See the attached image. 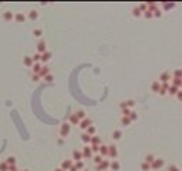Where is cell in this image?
Segmentation results:
<instances>
[{
    "instance_id": "obj_1",
    "label": "cell",
    "mask_w": 182,
    "mask_h": 171,
    "mask_svg": "<svg viewBox=\"0 0 182 171\" xmlns=\"http://www.w3.org/2000/svg\"><path fill=\"white\" fill-rule=\"evenodd\" d=\"M171 80H172V74L169 73V71H164V73L159 76V83L161 84H164V83H169L171 84Z\"/></svg>"
},
{
    "instance_id": "obj_2",
    "label": "cell",
    "mask_w": 182,
    "mask_h": 171,
    "mask_svg": "<svg viewBox=\"0 0 182 171\" xmlns=\"http://www.w3.org/2000/svg\"><path fill=\"white\" fill-rule=\"evenodd\" d=\"M70 131H71V126H70L68 123L61 124V127H60V135L61 137H67V135L70 134Z\"/></svg>"
},
{
    "instance_id": "obj_3",
    "label": "cell",
    "mask_w": 182,
    "mask_h": 171,
    "mask_svg": "<svg viewBox=\"0 0 182 171\" xmlns=\"http://www.w3.org/2000/svg\"><path fill=\"white\" fill-rule=\"evenodd\" d=\"M108 157L112 158V160H115L118 157V150L115 146H108Z\"/></svg>"
},
{
    "instance_id": "obj_4",
    "label": "cell",
    "mask_w": 182,
    "mask_h": 171,
    "mask_svg": "<svg viewBox=\"0 0 182 171\" xmlns=\"http://www.w3.org/2000/svg\"><path fill=\"white\" fill-rule=\"evenodd\" d=\"M162 165H164V160H162V158H155L154 163L151 164V168H154V170H159Z\"/></svg>"
},
{
    "instance_id": "obj_5",
    "label": "cell",
    "mask_w": 182,
    "mask_h": 171,
    "mask_svg": "<svg viewBox=\"0 0 182 171\" xmlns=\"http://www.w3.org/2000/svg\"><path fill=\"white\" fill-rule=\"evenodd\" d=\"M81 153H82V157H84V158H91V157H93V151H91V147L90 146L84 147V148L81 150Z\"/></svg>"
},
{
    "instance_id": "obj_6",
    "label": "cell",
    "mask_w": 182,
    "mask_h": 171,
    "mask_svg": "<svg viewBox=\"0 0 182 171\" xmlns=\"http://www.w3.org/2000/svg\"><path fill=\"white\" fill-rule=\"evenodd\" d=\"M78 124H80V128H82V130H87V128L91 126V120L86 117V118H84V120H81Z\"/></svg>"
},
{
    "instance_id": "obj_7",
    "label": "cell",
    "mask_w": 182,
    "mask_h": 171,
    "mask_svg": "<svg viewBox=\"0 0 182 171\" xmlns=\"http://www.w3.org/2000/svg\"><path fill=\"white\" fill-rule=\"evenodd\" d=\"M47 49H46V43L44 41H40L39 44H37V53L39 54H43V53H46Z\"/></svg>"
},
{
    "instance_id": "obj_8",
    "label": "cell",
    "mask_w": 182,
    "mask_h": 171,
    "mask_svg": "<svg viewBox=\"0 0 182 171\" xmlns=\"http://www.w3.org/2000/svg\"><path fill=\"white\" fill-rule=\"evenodd\" d=\"M98 154H100L101 157H107V156H108V146H104V144H101Z\"/></svg>"
},
{
    "instance_id": "obj_9",
    "label": "cell",
    "mask_w": 182,
    "mask_h": 171,
    "mask_svg": "<svg viewBox=\"0 0 182 171\" xmlns=\"http://www.w3.org/2000/svg\"><path fill=\"white\" fill-rule=\"evenodd\" d=\"M171 86H174V87H176V88H179V90H181L182 79H174V77H172V80H171Z\"/></svg>"
},
{
    "instance_id": "obj_10",
    "label": "cell",
    "mask_w": 182,
    "mask_h": 171,
    "mask_svg": "<svg viewBox=\"0 0 182 171\" xmlns=\"http://www.w3.org/2000/svg\"><path fill=\"white\" fill-rule=\"evenodd\" d=\"M108 167H110V161H108V160H103L98 165H97L98 170H105V168H108Z\"/></svg>"
},
{
    "instance_id": "obj_11",
    "label": "cell",
    "mask_w": 182,
    "mask_h": 171,
    "mask_svg": "<svg viewBox=\"0 0 182 171\" xmlns=\"http://www.w3.org/2000/svg\"><path fill=\"white\" fill-rule=\"evenodd\" d=\"M48 71H50V70H48V67H47V66H41V70H40L39 76H40V77H46L47 74H48Z\"/></svg>"
},
{
    "instance_id": "obj_12",
    "label": "cell",
    "mask_w": 182,
    "mask_h": 171,
    "mask_svg": "<svg viewBox=\"0 0 182 171\" xmlns=\"http://www.w3.org/2000/svg\"><path fill=\"white\" fill-rule=\"evenodd\" d=\"M50 58H51V53H50V51H46V53H43V54H41V60H40V61L46 63V61H48Z\"/></svg>"
},
{
    "instance_id": "obj_13",
    "label": "cell",
    "mask_w": 182,
    "mask_h": 171,
    "mask_svg": "<svg viewBox=\"0 0 182 171\" xmlns=\"http://www.w3.org/2000/svg\"><path fill=\"white\" fill-rule=\"evenodd\" d=\"M73 158H74V160H77V161L82 160V153H81V151H78V150L73 151Z\"/></svg>"
},
{
    "instance_id": "obj_14",
    "label": "cell",
    "mask_w": 182,
    "mask_h": 171,
    "mask_svg": "<svg viewBox=\"0 0 182 171\" xmlns=\"http://www.w3.org/2000/svg\"><path fill=\"white\" fill-rule=\"evenodd\" d=\"M151 88H152V91H155V93H158L159 91V88H161V83L159 81H154L152 84H151Z\"/></svg>"
},
{
    "instance_id": "obj_15",
    "label": "cell",
    "mask_w": 182,
    "mask_h": 171,
    "mask_svg": "<svg viewBox=\"0 0 182 171\" xmlns=\"http://www.w3.org/2000/svg\"><path fill=\"white\" fill-rule=\"evenodd\" d=\"M71 167H73V163L70 160H65L64 163H63V165H61V170H70Z\"/></svg>"
},
{
    "instance_id": "obj_16",
    "label": "cell",
    "mask_w": 182,
    "mask_h": 171,
    "mask_svg": "<svg viewBox=\"0 0 182 171\" xmlns=\"http://www.w3.org/2000/svg\"><path fill=\"white\" fill-rule=\"evenodd\" d=\"M86 131H87L86 134H88L90 137H94V135H95V131H97V130H95V127H94V126H90V127L87 128Z\"/></svg>"
},
{
    "instance_id": "obj_17",
    "label": "cell",
    "mask_w": 182,
    "mask_h": 171,
    "mask_svg": "<svg viewBox=\"0 0 182 171\" xmlns=\"http://www.w3.org/2000/svg\"><path fill=\"white\" fill-rule=\"evenodd\" d=\"M78 123H80V120L75 117V114H71V116H70V118H68V124L71 126V124H78Z\"/></svg>"
},
{
    "instance_id": "obj_18",
    "label": "cell",
    "mask_w": 182,
    "mask_h": 171,
    "mask_svg": "<svg viewBox=\"0 0 182 171\" xmlns=\"http://www.w3.org/2000/svg\"><path fill=\"white\" fill-rule=\"evenodd\" d=\"M91 146H101V140L97 137V135H94V137H91V143H90Z\"/></svg>"
},
{
    "instance_id": "obj_19",
    "label": "cell",
    "mask_w": 182,
    "mask_h": 171,
    "mask_svg": "<svg viewBox=\"0 0 182 171\" xmlns=\"http://www.w3.org/2000/svg\"><path fill=\"white\" fill-rule=\"evenodd\" d=\"M178 91H179V88L174 87V86H169V88H168V94H169V96H176Z\"/></svg>"
},
{
    "instance_id": "obj_20",
    "label": "cell",
    "mask_w": 182,
    "mask_h": 171,
    "mask_svg": "<svg viewBox=\"0 0 182 171\" xmlns=\"http://www.w3.org/2000/svg\"><path fill=\"white\" fill-rule=\"evenodd\" d=\"M81 141L84 143V144H90V143H91V137H90L88 134H86V133H84V134L81 135Z\"/></svg>"
},
{
    "instance_id": "obj_21",
    "label": "cell",
    "mask_w": 182,
    "mask_h": 171,
    "mask_svg": "<svg viewBox=\"0 0 182 171\" xmlns=\"http://www.w3.org/2000/svg\"><path fill=\"white\" fill-rule=\"evenodd\" d=\"M172 77H174V79H182V69L175 70L174 73H172Z\"/></svg>"
},
{
    "instance_id": "obj_22",
    "label": "cell",
    "mask_w": 182,
    "mask_h": 171,
    "mask_svg": "<svg viewBox=\"0 0 182 171\" xmlns=\"http://www.w3.org/2000/svg\"><path fill=\"white\" fill-rule=\"evenodd\" d=\"M121 135H122V133L120 130H114L112 131V138L114 140H120L121 138Z\"/></svg>"
},
{
    "instance_id": "obj_23",
    "label": "cell",
    "mask_w": 182,
    "mask_h": 171,
    "mask_svg": "<svg viewBox=\"0 0 182 171\" xmlns=\"http://www.w3.org/2000/svg\"><path fill=\"white\" fill-rule=\"evenodd\" d=\"M33 71H34V74H39L40 73V70H41V64L40 63H36V64H33Z\"/></svg>"
},
{
    "instance_id": "obj_24",
    "label": "cell",
    "mask_w": 182,
    "mask_h": 171,
    "mask_svg": "<svg viewBox=\"0 0 182 171\" xmlns=\"http://www.w3.org/2000/svg\"><path fill=\"white\" fill-rule=\"evenodd\" d=\"M75 117H77V118L81 121V120H84V118H86V113H84V111H81V110H80V111H75Z\"/></svg>"
},
{
    "instance_id": "obj_25",
    "label": "cell",
    "mask_w": 182,
    "mask_h": 171,
    "mask_svg": "<svg viewBox=\"0 0 182 171\" xmlns=\"http://www.w3.org/2000/svg\"><path fill=\"white\" fill-rule=\"evenodd\" d=\"M154 160H155V157H154L152 154H148V156L145 157V163H146V164H150V165L154 163Z\"/></svg>"
},
{
    "instance_id": "obj_26",
    "label": "cell",
    "mask_w": 182,
    "mask_h": 171,
    "mask_svg": "<svg viewBox=\"0 0 182 171\" xmlns=\"http://www.w3.org/2000/svg\"><path fill=\"white\" fill-rule=\"evenodd\" d=\"M121 123H122V126H129V124H131V120H129V117H122Z\"/></svg>"
},
{
    "instance_id": "obj_27",
    "label": "cell",
    "mask_w": 182,
    "mask_h": 171,
    "mask_svg": "<svg viewBox=\"0 0 182 171\" xmlns=\"http://www.w3.org/2000/svg\"><path fill=\"white\" fill-rule=\"evenodd\" d=\"M29 17L31 19V20H36V19L39 17V13H37L36 10H31L30 11V14H29Z\"/></svg>"
},
{
    "instance_id": "obj_28",
    "label": "cell",
    "mask_w": 182,
    "mask_h": 171,
    "mask_svg": "<svg viewBox=\"0 0 182 171\" xmlns=\"http://www.w3.org/2000/svg\"><path fill=\"white\" fill-rule=\"evenodd\" d=\"M174 7H175L174 3H165V4H162V9H164V10H169V9H174Z\"/></svg>"
},
{
    "instance_id": "obj_29",
    "label": "cell",
    "mask_w": 182,
    "mask_h": 171,
    "mask_svg": "<svg viewBox=\"0 0 182 171\" xmlns=\"http://www.w3.org/2000/svg\"><path fill=\"white\" fill-rule=\"evenodd\" d=\"M110 167L112 168V170H118V168H120V163H118V161H112V163H110Z\"/></svg>"
},
{
    "instance_id": "obj_30",
    "label": "cell",
    "mask_w": 182,
    "mask_h": 171,
    "mask_svg": "<svg viewBox=\"0 0 182 171\" xmlns=\"http://www.w3.org/2000/svg\"><path fill=\"white\" fill-rule=\"evenodd\" d=\"M24 64L29 66V67H31V66L34 64V63H33V58H31V57H26V58H24Z\"/></svg>"
},
{
    "instance_id": "obj_31",
    "label": "cell",
    "mask_w": 182,
    "mask_h": 171,
    "mask_svg": "<svg viewBox=\"0 0 182 171\" xmlns=\"http://www.w3.org/2000/svg\"><path fill=\"white\" fill-rule=\"evenodd\" d=\"M132 14L135 16V17H138V16H141V14H142V11L139 10L138 7H135V9H132Z\"/></svg>"
},
{
    "instance_id": "obj_32",
    "label": "cell",
    "mask_w": 182,
    "mask_h": 171,
    "mask_svg": "<svg viewBox=\"0 0 182 171\" xmlns=\"http://www.w3.org/2000/svg\"><path fill=\"white\" fill-rule=\"evenodd\" d=\"M152 14H154V17H161V16H162V10L158 7L155 11H152Z\"/></svg>"
},
{
    "instance_id": "obj_33",
    "label": "cell",
    "mask_w": 182,
    "mask_h": 171,
    "mask_svg": "<svg viewBox=\"0 0 182 171\" xmlns=\"http://www.w3.org/2000/svg\"><path fill=\"white\" fill-rule=\"evenodd\" d=\"M131 114V110L129 108H122V117H128Z\"/></svg>"
},
{
    "instance_id": "obj_34",
    "label": "cell",
    "mask_w": 182,
    "mask_h": 171,
    "mask_svg": "<svg viewBox=\"0 0 182 171\" xmlns=\"http://www.w3.org/2000/svg\"><path fill=\"white\" fill-rule=\"evenodd\" d=\"M75 168H77V170L84 168V163H82V161H77V163H75Z\"/></svg>"
},
{
    "instance_id": "obj_35",
    "label": "cell",
    "mask_w": 182,
    "mask_h": 171,
    "mask_svg": "<svg viewBox=\"0 0 182 171\" xmlns=\"http://www.w3.org/2000/svg\"><path fill=\"white\" fill-rule=\"evenodd\" d=\"M33 61H40V60H41V54H39V53H36V54L33 56Z\"/></svg>"
},
{
    "instance_id": "obj_36",
    "label": "cell",
    "mask_w": 182,
    "mask_h": 171,
    "mask_svg": "<svg viewBox=\"0 0 182 171\" xmlns=\"http://www.w3.org/2000/svg\"><path fill=\"white\" fill-rule=\"evenodd\" d=\"M144 16H145L146 19H152L154 17V14H152V11H150V10H146V11H144Z\"/></svg>"
},
{
    "instance_id": "obj_37",
    "label": "cell",
    "mask_w": 182,
    "mask_h": 171,
    "mask_svg": "<svg viewBox=\"0 0 182 171\" xmlns=\"http://www.w3.org/2000/svg\"><path fill=\"white\" fill-rule=\"evenodd\" d=\"M129 120H131V121H134V120H137V117H138V116H137V113H135V111H131V114H129Z\"/></svg>"
},
{
    "instance_id": "obj_38",
    "label": "cell",
    "mask_w": 182,
    "mask_h": 171,
    "mask_svg": "<svg viewBox=\"0 0 182 171\" xmlns=\"http://www.w3.org/2000/svg\"><path fill=\"white\" fill-rule=\"evenodd\" d=\"M141 168H142L144 171H148V170H151V165H150V164H146V163H142Z\"/></svg>"
},
{
    "instance_id": "obj_39",
    "label": "cell",
    "mask_w": 182,
    "mask_h": 171,
    "mask_svg": "<svg viewBox=\"0 0 182 171\" xmlns=\"http://www.w3.org/2000/svg\"><path fill=\"white\" fill-rule=\"evenodd\" d=\"M175 97H176V100H178V101L182 103V90H179L178 93H176V96H175Z\"/></svg>"
},
{
    "instance_id": "obj_40",
    "label": "cell",
    "mask_w": 182,
    "mask_h": 171,
    "mask_svg": "<svg viewBox=\"0 0 182 171\" xmlns=\"http://www.w3.org/2000/svg\"><path fill=\"white\" fill-rule=\"evenodd\" d=\"M94 161H95L97 164H100L101 161H103V157H101L100 154H98V156H95V157H94Z\"/></svg>"
},
{
    "instance_id": "obj_41",
    "label": "cell",
    "mask_w": 182,
    "mask_h": 171,
    "mask_svg": "<svg viewBox=\"0 0 182 171\" xmlns=\"http://www.w3.org/2000/svg\"><path fill=\"white\" fill-rule=\"evenodd\" d=\"M4 19H6V20H10L11 17H13V14H11L10 11H7V13H4V16H3Z\"/></svg>"
},
{
    "instance_id": "obj_42",
    "label": "cell",
    "mask_w": 182,
    "mask_h": 171,
    "mask_svg": "<svg viewBox=\"0 0 182 171\" xmlns=\"http://www.w3.org/2000/svg\"><path fill=\"white\" fill-rule=\"evenodd\" d=\"M91 151L93 153H98L100 151V146H91Z\"/></svg>"
},
{
    "instance_id": "obj_43",
    "label": "cell",
    "mask_w": 182,
    "mask_h": 171,
    "mask_svg": "<svg viewBox=\"0 0 182 171\" xmlns=\"http://www.w3.org/2000/svg\"><path fill=\"white\" fill-rule=\"evenodd\" d=\"M24 19H26L24 14H17V16H16V20H19V22H23Z\"/></svg>"
},
{
    "instance_id": "obj_44",
    "label": "cell",
    "mask_w": 182,
    "mask_h": 171,
    "mask_svg": "<svg viewBox=\"0 0 182 171\" xmlns=\"http://www.w3.org/2000/svg\"><path fill=\"white\" fill-rule=\"evenodd\" d=\"M168 171H179V168L176 167V165H169V167H168Z\"/></svg>"
},
{
    "instance_id": "obj_45",
    "label": "cell",
    "mask_w": 182,
    "mask_h": 171,
    "mask_svg": "<svg viewBox=\"0 0 182 171\" xmlns=\"http://www.w3.org/2000/svg\"><path fill=\"white\" fill-rule=\"evenodd\" d=\"M33 33H34V36H36V37H40V36H41V30H40V29H36Z\"/></svg>"
},
{
    "instance_id": "obj_46",
    "label": "cell",
    "mask_w": 182,
    "mask_h": 171,
    "mask_svg": "<svg viewBox=\"0 0 182 171\" xmlns=\"http://www.w3.org/2000/svg\"><path fill=\"white\" fill-rule=\"evenodd\" d=\"M7 163H9V164H13V163L16 164V158H14V157H9V158H7Z\"/></svg>"
},
{
    "instance_id": "obj_47",
    "label": "cell",
    "mask_w": 182,
    "mask_h": 171,
    "mask_svg": "<svg viewBox=\"0 0 182 171\" xmlns=\"http://www.w3.org/2000/svg\"><path fill=\"white\" fill-rule=\"evenodd\" d=\"M44 80H46V81H51V80H53V76H51V74H47V76L44 77Z\"/></svg>"
},
{
    "instance_id": "obj_48",
    "label": "cell",
    "mask_w": 182,
    "mask_h": 171,
    "mask_svg": "<svg viewBox=\"0 0 182 171\" xmlns=\"http://www.w3.org/2000/svg\"><path fill=\"white\" fill-rule=\"evenodd\" d=\"M31 79H33V80H34V81H39L40 76H39V74H33V77H31Z\"/></svg>"
},
{
    "instance_id": "obj_49",
    "label": "cell",
    "mask_w": 182,
    "mask_h": 171,
    "mask_svg": "<svg viewBox=\"0 0 182 171\" xmlns=\"http://www.w3.org/2000/svg\"><path fill=\"white\" fill-rule=\"evenodd\" d=\"M56 171H64V170H61V168H58V170H56Z\"/></svg>"
},
{
    "instance_id": "obj_50",
    "label": "cell",
    "mask_w": 182,
    "mask_h": 171,
    "mask_svg": "<svg viewBox=\"0 0 182 171\" xmlns=\"http://www.w3.org/2000/svg\"><path fill=\"white\" fill-rule=\"evenodd\" d=\"M181 90H182V86H181Z\"/></svg>"
}]
</instances>
